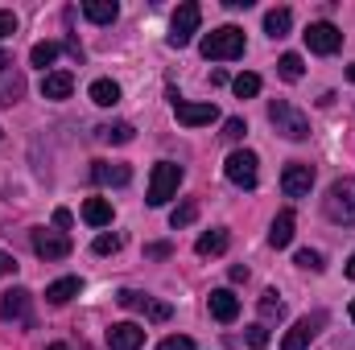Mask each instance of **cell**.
<instances>
[{
  "mask_svg": "<svg viewBox=\"0 0 355 350\" xmlns=\"http://www.w3.org/2000/svg\"><path fill=\"white\" fill-rule=\"evenodd\" d=\"M79 276H62V280H54V284H46V301L50 305H67L71 297H79Z\"/></svg>",
  "mask_w": 355,
  "mask_h": 350,
  "instance_id": "cell-19",
  "label": "cell"
},
{
  "mask_svg": "<svg viewBox=\"0 0 355 350\" xmlns=\"http://www.w3.org/2000/svg\"><path fill=\"white\" fill-rule=\"evenodd\" d=\"M170 252H174L170 243H149V248H145V256H153V260H166Z\"/></svg>",
  "mask_w": 355,
  "mask_h": 350,
  "instance_id": "cell-37",
  "label": "cell"
},
{
  "mask_svg": "<svg viewBox=\"0 0 355 350\" xmlns=\"http://www.w3.org/2000/svg\"><path fill=\"white\" fill-rule=\"evenodd\" d=\"M21 95H25V75L4 71V75H0V103L12 107V103H21Z\"/></svg>",
  "mask_w": 355,
  "mask_h": 350,
  "instance_id": "cell-21",
  "label": "cell"
},
{
  "mask_svg": "<svg viewBox=\"0 0 355 350\" xmlns=\"http://www.w3.org/2000/svg\"><path fill=\"white\" fill-rule=\"evenodd\" d=\"M202 58H211V62H232V58H240L244 54V29H236V25H219V29H211L207 37H202Z\"/></svg>",
  "mask_w": 355,
  "mask_h": 350,
  "instance_id": "cell-1",
  "label": "cell"
},
{
  "mask_svg": "<svg viewBox=\"0 0 355 350\" xmlns=\"http://www.w3.org/2000/svg\"><path fill=\"white\" fill-rule=\"evenodd\" d=\"M29 243H33V252H37L42 260H67V256H71V239L58 235V231H33Z\"/></svg>",
  "mask_w": 355,
  "mask_h": 350,
  "instance_id": "cell-10",
  "label": "cell"
},
{
  "mask_svg": "<svg viewBox=\"0 0 355 350\" xmlns=\"http://www.w3.org/2000/svg\"><path fill=\"white\" fill-rule=\"evenodd\" d=\"M347 79H352V83H355V62H352V66H347Z\"/></svg>",
  "mask_w": 355,
  "mask_h": 350,
  "instance_id": "cell-44",
  "label": "cell"
},
{
  "mask_svg": "<svg viewBox=\"0 0 355 350\" xmlns=\"http://www.w3.org/2000/svg\"><path fill=\"white\" fill-rule=\"evenodd\" d=\"M352 322H355V301H352Z\"/></svg>",
  "mask_w": 355,
  "mask_h": 350,
  "instance_id": "cell-46",
  "label": "cell"
},
{
  "mask_svg": "<svg viewBox=\"0 0 355 350\" xmlns=\"http://www.w3.org/2000/svg\"><path fill=\"white\" fill-rule=\"evenodd\" d=\"M91 177H95L99 185H128V181H132V169H128V165H107V161H95V165H91Z\"/></svg>",
  "mask_w": 355,
  "mask_h": 350,
  "instance_id": "cell-17",
  "label": "cell"
},
{
  "mask_svg": "<svg viewBox=\"0 0 355 350\" xmlns=\"http://www.w3.org/2000/svg\"><path fill=\"white\" fill-rule=\"evenodd\" d=\"M297 268H310V272H322V256L306 248V252H297Z\"/></svg>",
  "mask_w": 355,
  "mask_h": 350,
  "instance_id": "cell-35",
  "label": "cell"
},
{
  "mask_svg": "<svg viewBox=\"0 0 355 350\" xmlns=\"http://www.w3.org/2000/svg\"><path fill=\"white\" fill-rule=\"evenodd\" d=\"M289 25H293V12H289L285 4L265 12V33H268V37H285V33H289Z\"/></svg>",
  "mask_w": 355,
  "mask_h": 350,
  "instance_id": "cell-23",
  "label": "cell"
},
{
  "mask_svg": "<svg viewBox=\"0 0 355 350\" xmlns=\"http://www.w3.org/2000/svg\"><path fill=\"white\" fill-rule=\"evenodd\" d=\"M227 243H232V235H227L223 227H215V231H207V235H198V243H194V252H198V256H223V252H227Z\"/></svg>",
  "mask_w": 355,
  "mask_h": 350,
  "instance_id": "cell-18",
  "label": "cell"
},
{
  "mask_svg": "<svg viewBox=\"0 0 355 350\" xmlns=\"http://www.w3.org/2000/svg\"><path fill=\"white\" fill-rule=\"evenodd\" d=\"M223 174H227L232 185H240V190H257V181H261V157L252 149H236L223 161Z\"/></svg>",
  "mask_w": 355,
  "mask_h": 350,
  "instance_id": "cell-4",
  "label": "cell"
},
{
  "mask_svg": "<svg viewBox=\"0 0 355 350\" xmlns=\"http://www.w3.org/2000/svg\"><path fill=\"white\" fill-rule=\"evenodd\" d=\"M302 37H306V46H310V54H335V50L343 46V33H339L331 21H314Z\"/></svg>",
  "mask_w": 355,
  "mask_h": 350,
  "instance_id": "cell-8",
  "label": "cell"
},
{
  "mask_svg": "<svg viewBox=\"0 0 355 350\" xmlns=\"http://www.w3.org/2000/svg\"><path fill=\"white\" fill-rule=\"evenodd\" d=\"M322 210H327L331 223L352 227L355 223V177H339V181H331V190H327V198H322Z\"/></svg>",
  "mask_w": 355,
  "mask_h": 350,
  "instance_id": "cell-2",
  "label": "cell"
},
{
  "mask_svg": "<svg viewBox=\"0 0 355 350\" xmlns=\"http://www.w3.org/2000/svg\"><path fill=\"white\" fill-rule=\"evenodd\" d=\"M75 91V75L71 71H50L42 79V99H67Z\"/></svg>",
  "mask_w": 355,
  "mask_h": 350,
  "instance_id": "cell-15",
  "label": "cell"
},
{
  "mask_svg": "<svg viewBox=\"0 0 355 350\" xmlns=\"http://www.w3.org/2000/svg\"><path fill=\"white\" fill-rule=\"evenodd\" d=\"M293 227H297L293 210H281V214L272 219V227H268V243H272V248H289V243H293Z\"/></svg>",
  "mask_w": 355,
  "mask_h": 350,
  "instance_id": "cell-16",
  "label": "cell"
},
{
  "mask_svg": "<svg viewBox=\"0 0 355 350\" xmlns=\"http://www.w3.org/2000/svg\"><path fill=\"white\" fill-rule=\"evenodd\" d=\"M198 21H202V8L198 4H178L174 8V21H170V46L182 50V46H190V37L198 33Z\"/></svg>",
  "mask_w": 355,
  "mask_h": 350,
  "instance_id": "cell-6",
  "label": "cell"
},
{
  "mask_svg": "<svg viewBox=\"0 0 355 350\" xmlns=\"http://www.w3.org/2000/svg\"><path fill=\"white\" fill-rule=\"evenodd\" d=\"M46 350H71V347H62V342H54V347H46Z\"/></svg>",
  "mask_w": 355,
  "mask_h": 350,
  "instance_id": "cell-45",
  "label": "cell"
},
{
  "mask_svg": "<svg viewBox=\"0 0 355 350\" xmlns=\"http://www.w3.org/2000/svg\"><path fill=\"white\" fill-rule=\"evenodd\" d=\"M0 317L4 322H21V326H33V317H29V288H8L0 297Z\"/></svg>",
  "mask_w": 355,
  "mask_h": 350,
  "instance_id": "cell-11",
  "label": "cell"
},
{
  "mask_svg": "<svg viewBox=\"0 0 355 350\" xmlns=\"http://www.w3.org/2000/svg\"><path fill=\"white\" fill-rule=\"evenodd\" d=\"M244 338H248V347H257V350L268 347V330L261 326V322H257V326H248V330H244Z\"/></svg>",
  "mask_w": 355,
  "mask_h": 350,
  "instance_id": "cell-34",
  "label": "cell"
},
{
  "mask_svg": "<svg viewBox=\"0 0 355 350\" xmlns=\"http://www.w3.org/2000/svg\"><path fill=\"white\" fill-rule=\"evenodd\" d=\"M54 223H58V227H71L75 219H71V210H67V206H58V210H54Z\"/></svg>",
  "mask_w": 355,
  "mask_h": 350,
  "instance_id": "cell-41",
  "label": "cell"
},
{
  "mask_svg": "<svg viewBox=\"0 0 355 350\" xmlns=\"http://www.w3.org/2000/svg\"><path fill=\"white\" fill-rule=\"evenodd\" d=\"M54 58H58V42H37V46L29 50V62H33V66H42V71H46Z\"/></svg>",
  "mask_w": 355,
  "mask_h": 350,
  "instance_id": "cell-27",
  "label": "cell"
},
{
  "mask_svg": "<svg viewBox=\"0 0 355 350\" xmlns=\"http://www.w3.org/2000/svg\"><path fill=\"white\" fill-rule=\"evenodd\" d=\"M91 99H95L99 107H116V103H120V87H116L112 79H95V83H91Z\"/></svg>",
  "mask_w": 355,
  "mask_h": 350,
  "instance_id": "cell-24",
  "label": "cell"
},
{
  "mask_svg": "<svg viewBox=\"0 0 355 350\" xmlns=\"http://www.w3.org/2000/svg\"><path fill=\"white\" fill-rule=\"evenodd\" d=\"M95 256H116L120 252V235H95Z\"/></svg>",
  "mask_w": 355,
  "mask_h": 350,
  "instance_id": "cell-31",
  "label": "cell"
},
{
  "mask_svg": "<svg viewBox=\"0 0 355 350\" xmlns=\"http://www.w3.org/2000/svg\"><path fill=\"white\" fill-rule=\"evenodd\" d=\"M310 185H314V165H306V161L285 165V174H281V190H285V198H306Z\"/></svg>",
  "mask_w": 355,
  "mask_h": 350,
  "instance_id": "cell-9",
  "label": "cell"
},
{
  "mask_svg": "<svg viewBox=\"0 0 355 350\" xmlns=\"http://www.w3.org/2000/svg\"><path fill=\"white\" fill-rule=\"evenodd\" d=\"M8 272H17V260L8 252H0V276H8Z\"/></svg>",
  "mask_w": 355,
  "mask_h": 350,
  "instance_id": "cell-40",
  "label": "cell"
},
{
  "mask_svg": "<svg viewBox=\"0 0 355 350\" xmlns=\"http://www.w3.org/2000/svg\"><path fill=\"white\" fill-rule=\"evenodd\" d=\"M244 132H248V124H244L240 116H232V120H223V140H244Z\"/></svg>",
  "mask_w": 355,
  "mask_h": 350,
  "instance_id": "cell-33",
  "label": "cell"
},
{
  "mask_svg": "<svg viewBox=\"0 0 355 350\" xmlns=\"http://www.w3.org/2000/svg\"><path fill=\"white\" fill-rule=\"evenodd\" d=\"M268 124H272L285 140H306V136H310V120H306L293 103H285V99H272V103H268Z\"/></svg>",
  "mask_w": 355,
  "mask_h": 350,
  "instance_id": "cell-3",
  "label": "cell"
},
{
  "mask_svg": "<svg viewBox=\"0 0 355 350\" xmlns=\"http://www.w3.org/2000/svg\"><path fill=\"white\" fill-rule=\"evenodd\" d=\"M318 326H322V317H302V322H293L289 334H285V342H281V350H306L310 338L318 334Z\"/></svg>",
  "mask_w": 355,
  "mask_h": 350,
  "instance_id": "cell-14",
  "label": "cell"
},
{
  "mask_svg": "<svg viewBox=\"0 0 355 350\" xmlns=\"http://www.w3.org/2000/svg\"><path fill=\"white\" fill-rule=\"evenodd\" d=\"M107 347L112 350H141L145 347V330L137 322H116L107 330Z\"/></svg>",
  "mask_w": 355,
  "mask_h": 350,
  "instance_id": "cell-12",
  "label": "cell"
},
{
  "mask_svg": "<svg viewBox=\"0 0 355 350\" xmlns=\"http://www.w3.org/2000/svg\"><path fill=\"white\" fill-rule=\"evenodd\" d=\"M8 33H17V17L12 12H0V37H8Z\"/></svg>",
  "mask_w": 355,
  "mask_h": 350,
  "instance_id": "cell-39",
  "label": "cell"
},
{
  "mask_svg": "<svg viewBox=\"0 0 355 350\" xmlns=\"http://www.w3.org/2000/svg\"><path fill=\"white\" fill-rule=\"evenodd\" d=\"M281 313H285V305H281V297L268 288L265 297H261V317H265V322H272V317H281Z\"/></svg>",
  "mask_w": 355,
  "mask_h": 350,
  "instance_id": "cell-30",
  "label": "cell"
},
{
  "mask_svg": "<svg viewBox=\"0 0 355 350\" xmlns=\"http://www.w3.org/2000/svg\"><path fill=\"white\" fill-rule=\"evenodd\" d=\"M4 71H8V54L0 50V75H4Z\"/></svg>",
  "mask_w": 355,
  "mask_h": 350,
  "instance_id": "cell-42",
  "label": "cell"
},
{
  "mask_svg": "<svg viewBox=\"0 0 355 350\" xmlns=\"http://www.w3.org/2000/svg\"><path fill=\"white\" fill-rule=\"evenodd\" d=\"M116 301H120L124 309H137V305H141V293H132V288H124V293H120Z\"/></svg>",
  "mask_w": 355,
  "mask_h": 350,
  "instance_id": "cell-38",
  "label": "cell"
},
{
  "mask_svg": "<svg viewBox=\"0 0 355 350\" xmlns=\"http://www.w3.org/2000/svg\"><path fill=\"white\" fill-rule=\"evenodd\" d=\"M132 136H137L132 124H103L99 128V140H107V145H128Z\"/></svg>",
  "mask_w": 355,
  "mask_h": 350,
  "instance_id": "cell-25",
  "label": "cell"
},
{
  "mask_svg": "<svg viewBox=\"0 0 355 350\" xmlns=\"http://www.w3.org/2000/svg\"><path fill=\"white\" fill-rule=\"evenodd\" d=\"M178 185H182V165L174 161H162V165H153V177H149V206H166L170 198L178 194Z\"/></svg>",
  "mask_w": 355,
  "mask_h": 350,
  "instance_id": "cell-5",
  "label": "cell"
},
{
  "mask_svg": "<svg viewBox=\"0 0 355 350\" xmlns=\"http://www.w3.org/2000/svg\"><path fill=\"white\" fill-rule=\"evenodd\" d=\"M347 276L355 280V252H352V260H347Z\"/></svg>",
  "mask_w": 355,
  "mask_h": 350,
  "instance_id": "cell-43",
  "label": "cell"
},
{
  "mask_svg": "<svg viewBox=\"0 0 355 350\" xmlns=\"http://www.w3.org/2000/svg\"><path fill=\"white\" fill-rule=\"evenodd\" d=\"M174 116H178V124H186V128H202V124L219 120V107L215 103H186L182 95H174Z\"/></svg>",
  "mask_w": 355,
  "mask_h": 350,
  "instance_id": "cell-7",
  "label": "cell"
},
{
  "mask_svg": "<svg viewBox=\"0 0 355 350\" xmlns=\"http://www.w3.org/2000/svg\"><path fill=\"white\" fill-rule=\"evenodd\" d=\"M302 71H306V66H302V58H297V54H281L277 75H281L285 83H297V79H302Z\"/></svg>",
  "mask_w": 355,
  "mask_h": 350,
  "instance_id": "cell-28",
  "label": "cell"
},
{
  "mask_svg": "<svg viewBox=\"0 0 355 350\" xmlns=\"http://www.w3.org/2000/svg\"><path fill=\"white\" fill-rule=\"evenodd\" d=\"M232 91H236L240 99H252V95H261V75H240V79L232 83Z\"/></svg>",
  "mask_w": 355,
  "mask_h": 350,
  "instance_id": "cell-29",
  "label": "cell"
},
{
  "mask_svg": "<svg viewBox=\"0 0 355 350\" xmlns=\"http://www.w3.org/2000/svg\"><path fill=\"white\" fill-rule=\"evenodd\" d=\"M157 350H194V338H186V334H170Z\"/></svg>",
  "mask_w": 355,
  "mask_h": 350,
  "instance_id": "cell-36",
  "label": "cell"
},
{
  "mask_svg": "<svg viewBox=\"0 0 355 350\" xmlns=\"http://www.w3.org/2000/svg\"><path fill=\"white\" fill-rule=\"evenodd\" d=\"M83 223L87 227H107L112 223V202L107 198H87L83 202Z\"/></svg>",
  "mask_w": 355,
  "mask_h": 350,
  "instance_id": "cell-22",
  "label": "cell"
},
{
  "mask_svg": "<svg viewBox=\"0 0 355 350\" xmlns=\"http://www.w3.org/2000/svg\"><path fill=\"white\" fill-rule=\"evenodd\" d=\"M211 317L223 322V326L236 322V317H240V297H236L232 288H215V293H211Z\"/></svg>",
  "mask_w": 355,
  "mask_h": 350,
  "instance_id": "cell-13",
  "label": "cell"
},
{
  "mask_svg": "<svg viewBox=\"0 0 355 350\" xmlns=\"http://www.w3.org/2000/svg\"><path fill=\"white\" fill-rule=\"evenodd\" d=\"M194 219H198V202H194V198H186V202H178L174 210H170V227H190V223H194Z\"/></svg>",
  "mask_w": 355,
  "mask_h": 350,
  "instance_id": "cell-26",
  "label": "cell"
},
{
  "mask_svg": "<svg viewBox=\"0 0 355 350\" xmlns=\"http://www.w3.org/2000/svg\"><path fill=\"white\" fill-rule=\"evenodd\" d=\"M141 305H145V313H149V322H170V313H174V309H170L166 301H149V297H145Z\"/></svg>",
  "mask_w": 355,
  "mask_h": 350,
  "instance_id": "cell-32",
  "label": "cell"
},
{
  "mask_svg": "<svg viewBox=\"0 0 355 350\" xmlns=\"http://www.w3.org/2000/svg\"><path fill=\"white\" fill-rule=\"evenodd\" d=\"M83 17L95 21V25H112V21L120 17V4H116V0H87V4H83Z\"/></svg>",
  "mask_w": 355,
  "mask_h": 350,
  "instance_id": "cell-20",
  "label": "cell"
}]
</instances>
